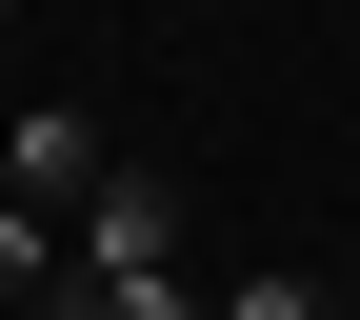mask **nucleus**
<instances>
[{
	"label": "nucleus",
	"instance_id": "f257e3e1",
	"mask_svg": "<svg viewBox=\"0 0 360 320\" xmlns=\"http://www.w3.org/2000/svg\"><path fill=\"white\" fill-rule=\"evenodd\" d=\"M101 180H120V141H101L80 101H20V120H0V200H40V220H80Z\"/></svg>",
	"mask_w": 360,
	"mask_h": 320
},
{
	"label": "nucleus",
	"instance_id": "f03ea898",
	"mask_svg": "<svg viewBox=\"0 0 360 320\" xmlns=\"http://www.w3.org/2000/svg\"><path fill=\"white\" fill-rule=\"evenodd\" d=\"M141 260H180V180H141V160H120L101 200H80V281H141Z\"/></svg>",
	"mask_w": 360,
	"mask_h": 320
},
{
	"label": "nucleus",
	"instance_id": "7ed1b4c3",
	"mask_svg": "<svg viewBox=\"0 0 360 320\" xmlns=\"http://www.w3.org/2000/svg\"><path fill=\"white\" fill-rule=\"evenodd\" d=\"M60 281H80V220H40V200H0V300L40 320V300H60Z\"/></svg>",
	"mask_w": 360,
	"mask_h": 320
},
{
	"label": "nucleus",
	"instance_id": "20e7f679",
	"mask_svg": "<svg viewBox=\"0 0 360 320\" xmlns=\"http://www.w3.org/2000/svg\"><path fill=\"white\" fill-rule=\"evenodd\" d=\"M220 320H340V281H300V260H240V281H220Z\"/></svg>",
	"mask_w": 360,
	"mask_h": 320
},
{
	"label": "nucleus",
	"instance_id": "39448f33",
	"mask_svg": "<svg viewBox=\"0 0 360 320\" xmlns=\"http://www.w3.org/2000/svg\"><path fill=\"white\" fill-rule=\"evenodd\" d=\"M0 20H20V0H0Z\"/></svg>",
	"mask_w": 360,
	"mask_h": 320
},
{
	"label": "nucleus",
	"instance_id": "423d86ee",
	"mask_svg": "<svg viewBox=\"0 0 360 320\" xmlns=\"http://www.w3.org/2000/svg\"><path fill=\"white\" fill-rule=\"evenodd\" d=\"M0 320H20V300H0Z\"/></svg>",
	"mask_w": 360,
	"mask_h": 320
}]
</instances>
